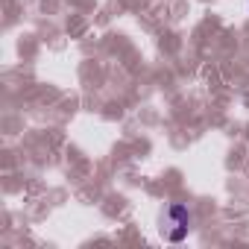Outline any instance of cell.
<instances>
[{"label": "cell", "mask_w": 249, "mask_h": 249, "mask_svg": "<svg viewBox=\"0 0 249 249\" xmlns=\"http://www.w3.org/2000/svg\"><path fill=\"white\" fill-rule=\"evenodd\" d=\"M170 217H173L176 223H185V226H188V208H182V205H173V208H170Z\"/></svg>", "instance_id": "6da1fadb"}, {"label": "cell", "mask_w": 249, "mask_h": 249, "mask_svg": "<svg viewBox=\"0 0 249 249\" xmlns=\"http://www.w3.org/2000/svg\"><path fill=\"white\" fill-rule=\"evenodd\" d=\"M185 231H188V226H185V223H179V226L170 231V240H182V237H185Z\"/></svg>", "instance_id": "7a4b0ae2"}]
</instances>
